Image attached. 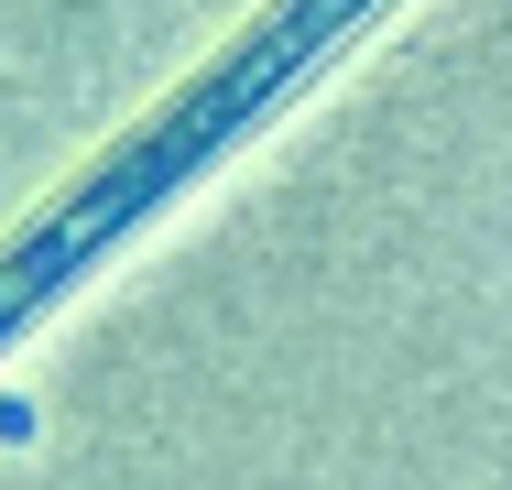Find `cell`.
Segmentation results:
<instances>
[{
    "label": "cell",
    "mask_w": 512,
    "mask_h": 490,
    "mask_svg": "<svg viewBox=\"0 0 512 490\" xmlns=\"http://www.w3.org/2000/svg\"><path fill=\"white\" fill-rule=\"evenodd\" d=\"M22 436H33V403H22V392H0V447H22Z\"/></svg>",
    "instance_id": "cell-1"
}]
</instances>
